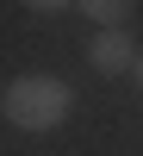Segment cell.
Instances as JSON below:
<instances>
[{
  "label": "cell",
  "mask_w": 143,
  "mask_h": 156,
  "mask_svg": "<svg viewBox=\"0 0 143 156\" xmlns=\"http://www.w3.org/2000/svg\"><path fill=\"white\" fill-rule=\"evenodd\" d=\"M25 6H31V12H62L69 0H25Z\"/></svg>",
  "instance_id": "277c9868"
},
{
  "label": "cell",
  "mask_w": 143,
  "mask_h": 156,
  "mask_svg": "<svg viewBox=\"0 0 143 156\" xmlns=\"http://www.w3.org/2000/svg\"><path fill=\"white\" fill-rule=\"evenodd\" d=\"M0 112L19 131H56L69 119V87L56 75H19V81L0 87Z\"/></svg>",
  "instance_id": "6da1fadb"
},
{
  "label": "cell",
  "mask_w": 143,
  "mask_h": 156,
  "mask_svg": "<svg viewBox=\"0 0 143 156\" xmlns=\"http://www.w3.org/2000/svg\"><path fill=\"white\" fill-rule=\"evenodd\" d=\"M75 6H81L94 25H106V31H124V19H131L137 0H75Z\"/></svg>",
  "instance_id": "3957f363"
},
{
  "label": "cell",
  "mask_w": 143,
  "mask_h": 156,
  "mask_svg": "<svg viewBox=\"0 0 143 156\" xmlns=\"http://www.w3.org/2000/svg\"><path fill=\"white\" fill-rule=\"evenodd\" d=\"M87 56H94V69H100V75H124V69H137V56H143V50H137L124 31H100Z\"/></svg>",
  "instance_id": "7a4b0ae2"
},
{
  "label": "cell",
  "mask_w": 143,
  "mask_h": 156,
  "mask_svg": "<svg viewBox=\"0 0 143 156\" xmlns=\"http://www.w3.org/2000/svg\"><path fill=\"white\" fill-rule=\"evenodd\" d=\"M131 75H137V87H143V56H137V69H131Z\"/></svg>",
  "instance_id": "5b68a950"
}]
</instances>
